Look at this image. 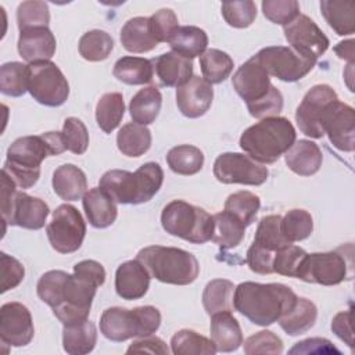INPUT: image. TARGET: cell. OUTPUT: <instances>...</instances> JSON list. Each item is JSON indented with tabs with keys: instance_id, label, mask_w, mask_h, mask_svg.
Segmentation results:
<instances>
[{
	"instance_id": "cell-1",
	"label": "cell",
	"mask_w": 355,
	"mask_h": 355,
	"mask_svg": "<svg viewBox=\"0 0 355 355\" xmlns=\"http://www.w3.org/2000/svg\"><path fill=\"white\" fill-rule=\"evenodd\" d=\"M36 291L62 324H72L87 319L97 286L64 270H49L40 276Z\"/></svg>"
},
{
	"instance_id": "cell-2",
	"label": "cell",
	"mask_w": 355,
	"mask_h": 355,
	"mask_svg": "<svg viewBox=\"0 0 355 355\" xmlns=\"http://www.w3.org/2000/svg\"><path fill=\"white\" fill-rule=\"evenodd\" d=\"M61 132H46L37 136L18 137L7 150L3 171L19 189L32 187L40 178V165L44 158L65 151Z\"/></svg>"
},
{
	"instance_id": "cell-3",
	"label": "cell",
	"mask_w": 355,
	"mask_h": 355,
	"mask_svg": "<svg viewBox=\"0 0 355 355\" xmlns=\"http://www.w3.org/2000/svg\"><path fill=\"white\" fill-rule=\"evenodd\" d=\"M295 301V293L282 283L244 282L234 287L233 295L234 309L258 326L273 324Z\"/></svg>"
},
{
	"instance_id": "cell-4",
	"label": "cell",
	"mask_w": 355,
	"mask_h": 355,
	"mask_svg": "<svg viewBox=\"0 0 355 355\" xmlns=\"http://www.w3.org/2000/svg\"><path fill=\"white\" fill-rule=\"evenodd\" d=\"M295 137V129L287 118L269 116L243 132L240 147L257 162L273 164L287 153Z\"/></svg>"
},
{
	"instance_id": "cell-5",
	"label": "cell",
	"mask_w": 355,
	"mask_h": 355,
	"mask_svg": "<svg viewBox=\"0 0 355 355\" xmlns=\"http://www.w3.org/2000/svg\"><path fill=\"white\" fill-rule=\"evenodd\" d=\"M164 171L157 162L143 164L136 172L123 169L107 171L98 183L115 202L143 204L150 201L161 189Z\"/></svg>"
},
{
	"instance_id": "cell-6",
	"label": "cell",
	"mask_w": 355,
	"mask_h": 355,
	"mask_svg": "<svg viewBox=\"0 0 355 355\" xmlns=\"http://www.w3.org/2000/svg\"><path fill=\"white\" fill-rule=\"evenodd\" d=\"M136 259L144 265L150 276L166 284H191L200 272L197 258L176 247L148 245L137 252Z\"/></svg>"
},
{
	"instance_id": "cell-7",
	"label": "cell",
	"mask_w": 355,
	"mask_h": 355,
	"mask_svg": "<svg viewBox=\"0 0 355 355\" xmlns=\"http://www.w3.org/2000/svg\"><path fill=\"white\" fill-rule=\"evenodd\" d=\"M159 324L161 313L151 305L137 306L135 309L112 306L107 308L100 318V331L114 343L151 336L159 329Z\"/></svg>"
},
{
	"instance_id": "cell-8",
	"label": "cell",
	"mask_w": 355,
	"mask_h": 355,
	"mask_svg": "<svg viewBox=\"0 0 355 355\" xmlns=\"http://www.w3.org/2000/svg\"><path fill=\"white\" fill-rule=\"evenodd\" d=\"M161 225L168 234L193 244L209 241L214 232L212 215L183 200H173L164 207Z\"/></svg>"
},
{
	"instance_id": "cell-9",
	"label": "cell",
	"mask_w": 355,
	"mask_h": 355,
	"mask_svg": "<svg viewBox=\"0 0 355 355\" xmlns=\"http://www.w3.org/2000/svg\"><path fill=\"white\" fill-rule=\"evenodd\" d=\"M17 184L1 172V218L11 226L37 230L46 223L50 214L49 205L24 191L15 190Z\"/></svg>"
},
{
	"instance_id": "cell-10",
	"label": "cell",
	"mask_w": 355,
	"mask_h": 355,
	"mask_svg": "<svg viewBox=\"0 0 355 355\" xmlns=\"http://www.w3.org/2000/svg\"><path fill=\"white\" fill-rule=\"evenodd\" d=\"M352 251L347 255L344 247L329 252L306 254L298 269L297 279L306 283L336 286L352 276Z\"/></svg>"
},
{
	"instance_id": "cell-11",
	"label": "cell",
	"mask_w": 355,
	"mask_h": 355,
	"mask_svg": "<svg viewBox=\"0 0 355 355\" xmlns=\"http://www.w3.org/2000/svg\"><path fill=\"white\" fill-rule=\"evenodd\" d=\"M28 92L43 105L60 107L69 96V85L54 62L37 61L28 65Z\"/></svg>"
},
{
	"instance_id": "cell-12",
	"label": "cell",
	"mask_w": 355,
	"mask_h": 355,
	"mask_svg": "<svg viewBox=\"0 0 355 355\" xmlns=\"http://www.w3.org/2000/svg\"><path fill=\"white\" fill-rule=\"evenodd\" d=\"M51 247L60 254L78 251L86 236V223L80 212L69 204L60 205L46 227Z\"/></svg>"
},
{
	"instance_id": "cell-13",
	"label": "cell",
	"mask_w": 355,
	"mask_h": 355,
	"mask_svg": "<svg viewBox=\"0 0 355 355\" xmlns=\"http://www.w3.org/2000/svg\"><path fill=\"white\" fill-rule=\"evenodd\" d=\"M254 58L262 65L269 76L283 82H297L315 67L316 61L305 58L291 47L269 46L261 49Z\"/></svg>"
},
{
	"instance_id": "cell-14",
	"label": "cell",
	"mask_w": 355,
	"mask_h": 355,
	"mask_svg": "<svg viewBox=\"0 0 355 355\" xmlns=\"http://www.w3.org/2000/svg\"><path fill=\"white\" fill-rule=\"evenodd\" d=\"M337 100V93L329 85H315L311 87L295 111V122L300 130L312 139H320L324 136V114Z\"/></svg>"
},
{
	"instance_id": "cell-15",
	"label": "cell",
	"mask_w": 355,
	"mask_h": 355,
	"mask_svg": "<svg viewBox=\"0 0 355 355\" xmlns=\"http://www.w3.org/2000/svg\"><path fill=\"white\" fill-rule=\"evenodd\" d=\"M268 168L247 154L223 153L214 162V176L226 184L259 186L268 179Z\"/></svg>"
},
{
	"instance_id": "cell-16",
	"label": "cell",
	"mask_w": 355,
	"mask_h": 355,
	"mask_svg": "<svg viewBox=\"0 0 355 355\" xmlns=\"http://www.w3.org/2000/svg\"><path fill=\"white\" fill-rule=\"evenodd\" d=\"M284 28V36L293 50L305 58L318 60L329 49V39L305 14L297 15Z\"/></svg>"
},
{
	"instance_id": "cell-17",
	"label": "cell",
	"mask_w": 355,
	"mask_h": 355,
	"mask_svg": "<svg viewBox=\"0 0 355 355\" xmlns=\"http://www.w3.org/2000/svg\"><path fill=\"white\" fill-rule=\"evenodd\" d=\"M232 85L236 93L245 101L247 108L263 101L275 89L268 72L254 55L239 67L232 78Z\"/></svg>"
},
{
	"instance_id": "cell-18",
	"label": "cell",
	"mask_w": 355,
	"mask_h": 355,
	"mask_svg": "<svg viewBox=\"0 0 355 355\" xmlns=\"http://www.w3.org/2000/svg\"><path fill=\"white\" fill-rule=\"evenodd\" d=\"M35 334L32 315L21 302H6L0 308V340L10 347L28 345Z\"/></svg>"
},
{
	"instance_id": "cell-19",
	"label": "cell",
	"mask_w": 355,
	"mask_h": 355,
	"mask_svg": "<svg viewBox=\"0 0 355 355\" xmlns=\"http://www.w3.org/2000/svg\"><path fill=\"white\" fill-rule=\"evenodd\" d=\"M323 132L330 143L340 151L351 153L355 144V112L354 108L340 100L334 101L324 114Z\"/></svg>"
},
{
	"instance_id": "cell-20",
	"label": "cell",
	"mask_w": 355,
	"mask_h": 355,
	"mask_svg": "<svg viewBox=\"0 0 355 355\" xmlns=\"http://www.w3.org/2000/svg\"><path fill=\"white\" fill-rule=\"evenodd\" d=\"M212 98V85L200 76H191L190 80L176 89V105L187 118L202 116L209 110Z\"/></svg>"
},
{
	"instance_id": "cell-21",
	"label": "cell",
	"mask_w": 355,
	"mask_h": 355,
	"mask_svg": "<svg viewBox=\"0 0 355 355\" xmlns=\"http://www.w3.org/2000/svg\"><path fill=\"white\" fill-rule=\"evenodd\" d=\"M150 286V273L139 261H126L115 272V291L123 300H139Z\"/></svg>"
},
{
	"instance_id": "cell-22",
	"label": "cell",
	"mask_w": 355,
	"mask_h": 355,
	"mask_svg": "<svg viewBox=\"0 0 355 355\" xmlns=\"http://www.w3.org/2000/svg\"><path fill=\"white\" fill-rule=\"evenodd\" d=\"M55 37L47 26L19 31L18 53L29 64L37 61H50L55 53Z\"/></svg>"
},
{
	"instance_id": "cell-23",
	"label": "cell",
	"mask_w": 355,
	"mask_h": 355,
	"mask_svg": "<svg viewBox=\"0 0 355 355\" xmlns=\"http://www.w3.org/2000/svg\"><path fill=\"white\" fill-rule=\"evenodd\" d=\"M154 72L162 86L179 87L193 76V61L169 51L153 58Z\"/></svg>"
},
{
	"instance_id": "cell-24",
	"label": "cell",
	"mask_w": 355,
	"mask_h": 355,
	"mask_svg": "<svg viewBox=\"0 0 355 355\" xmlns=\"http://www.w3.org/2000/svg\"><path fill=\"white\" fill-rule=\"evenodd\" d=\"M83 209L89 223L97 229L111 226L118 215L115 201L100 187H93L83 196Z\"/></svg>"
},
{
	"instance_id": "cell-25",
	"label": "cell",
	"mask_w": 355,
	"mask_h": 355,
	"mask_svg": "<svg viewBox=\"0 0 355 355\" xmlns=\"http://www.w3.org/2000/svg\"><path fill=\"white\" fill-rule=\"evenodd\" d=\"M287 166L300 176L315 175L323 161V154L319 146L311 140H298L284 154Z\"/></svg>"
},
{
	"instance_id": "cell-26",
	"label": "cell",
	"mask_w": 355,
	"mask_h": 355,
	"mask_svg": "<svg viewBox=\"0 0 355 355\" xmlns=\"http://www.w3.org/2000/svg\"><path fill=\"white\" fill-rule=\"evenodd\" d=\"M211 340L219 352L236 351L243 344V331L230 311L211 315Z\"/></svg>"
},
{
	"instance_id": "cell-27",
	"label": "cell",
	"mask_w": 355,
	"mask_h": 355,
	"mask_svg": "<svg viewBox=\"0 0 355 355\" xmlns=\"http://www.w3.org/2000/svg\"><path fill=\"white\" fill-rule=\"evenodd\" d=\"M87 189L85 172L73 164H64L53 173V190L65 201H76L82 198Z\"/></svg>"
},
{
	"instance_id": "cell-28",
	"label": "cell",
	"mask_w": 355,
	"mask_h": 355,
	"mask_svg": "<svg viewBox=\"0 0 355 355\" xmlns=\"http://www.w3.org/2000/svg\"><path fill=\"white\" fill-rule=\"evenodd\" d=\"M121 43L130 53H147L157 47L158 42L153 36L147 17H135L125 22L121 29Z\"/></svg>"
},
{
	"instance_id": "cell-29",
	"label": "cell",
	"mask_w": 355,
	"mask_h": 355,
	"mask_svg": "<svg viewBox=\"0 0 355 355\" xmlns=\"http://www.w3.org/2000/svg\"><path fill=\"white\" fill-rule=\"evenodd\" d=\"M97 343V329L93 322L82 320L64 324L62 347L69 355H85L93 351Z\"/></svg>"
},
{
	"instance_id": "cell-30",
	"label": "cell",
	"mask_w": 355,
	"mask_h": 355,
	"mask_svg": "<svg viewBox=\"0 0 355 355\" xmlns=\"http://www.w3.org/2000/svg\"><path fill=\"white\" fill-rule=\"evenodd\" d=\"M320 11L329 26L340 36L355 32V1L322 0Z\"/></svg>"
},
{
	"instance_id": "cell-31",
	"label": "cell",
	"mask_w": 355,
	"mask_h": 355,
	"mask_svg": "<svg viewBox=\"0 0 355 355\" xmlns=\"http://www.w3.org/2000/svg\"><path fill=\"white\" fill-rule=\"evenodd\" d=\"M173 53L179 55L193 60L197 55H201L208 46V36L205 31L198 26L186 25L179 26L171 39L168 40Z\"/></svg>"
},
{
	"instance_id": "cell-32",
	"label": "cell",
	"mask_w": 355,
	"mask_h": 355,
	"mask_svg": "<svg viewBox=\"0 0 355 355\" xmlns=\"http://www.w3.org/2000/svg\"><path fill=\"white\" fill-rule=\"evenodd\" d=\"M318 318L316 305L308 298H298L293 308L277 322L288 336H300L313 327Z\"/></svg>"
},
{
	"instance_id": "cell-33",
	"label": "cell",
	"mask_w": 355,
	"mask_h": 355,
	"mask_svg": "<svg viewBox=\"0 0 355 355\" xmlns=\"http://www.w3.org/2000/svg\"><path fill=\"white\" fill-rule=\"evenodd\" d=\"M162 96L157 86H147L140 89L130 100L129 111L133 122L140 125L153 123L161 110Z\"/></svg>"
},
{
	"instance_id": "cell-34",
	"label": "cell",
	"mask_w": 355,
	"mask_h": 355,
	"mask_svg": "<svg viewBox=\"0 0 355 355\" xmlns=\"http://www.w3.org/2000/svg\"><path fill=\"white\" fill-rule=\"evenodd\" d=\"M112 73L126 85H146L154 78V65L151 60L126 55L115 62Z\"/></svg>"
},
{
	"instance_id": "cell-35",
	"label": "cell",
	"mask_w": 355,
	"mask_h": 355,
	"mask_svg": "<svg viewBox=\"0 0 355 355\" xmlns=\"http://www.w3.org/2000/svg\"><path fill=\"white\" fill-rule=\"evenodd\" d=\"M214 232L211 240L223 250L237 247L245 234V226L227 211L212 215Z\"/></svg>"
},
{
	"instance_id": "cell-36",
	"label": "cell",
	"mask_w": 355,
	"mask_h": 355,
	"mask_svg": "<svg viewBox=\"0 0 355 355\" xmlns=\"http://www.w3.org/2000/svg\"><path fill=\"white\" fill-rule=\"evenodd\" d=\"M116 146L126 157H140L151 147V133L144 125L129 122L119 129Z\"/></svg>"
},
{
	"instance_id": "cell-37",
	"label": "cell",
	"mask_w": 355,
	"mask_h": 355,
	"mask_svg": "<svg viewBox=\"0 0 355 355\" xmlns=\"http://www.w3.org/2000/svg\"><path fill=\"white\" fill-rule=\"evenodd\" d=\"M125 114L123 97L118 92L105 93L100 97L96 105V121L98 128L104 133H111L115 130Z\"/></svg>"
},
{
	"instance_id": "cell-38",
	"label": "cell",
	"mask_w": 355,
	"mask_h": 355,
	"mask_svg": "<svg viewBox=\"0 0 355 355\" xmlns=\"http://www.w3.org/2000/svg\"><path fill=\"white\" fill-rule=\"evenodd\" d=\"M166 162L172 172L178 175H196L204 165L202 151L190 144H182L171 148L166 154Z\"/></svg>"
},
{
	"instance_id": "cell-39",
	"label": "cell",
	"mask_w": 355,
	"mask_h": 355,
	"mask_svg": "<svg viewBox=\"0 0 355 355\" xmlns=\"http://www.w3.org/2000/svg\"><path fill=\"white\" fill-rule=\"evenodd\" d=\"M234 284L226 279H214L202 291V305L208 315L233 309Z\"/></svg>"
},
{
	"instance_id": "cell-40",
	"label": "cell",
	"mask_w": 355,
	"mask_h": 355,
	"mask_svg": "<svg viewBox=\"0 0 355 355\" xmlns=\"http://www.w3.org/2000/svg\"><path fill=\"white\" fill-rule=\"evenodd\" d=\"M232 57L218 49H208L200 55V67L202 78L214 85L226 80L233 71Z\"/></svg>"
},
{
	"instance_id": "cell-41",
	"label": "cell",
	"mask_w": 355,
	"mask_h": 355,
	"mask_svg": "<svg viewBox=\"0 0 355 355\" xmlns=\"http://www.w3.org/2000/svg\"><path fill=\"white\" fill-rule=\"evenodd\" d=\"M171 348L175 355H214L216 352L212 340L189 329L179 330L172 336Z\"/></svg>"
},
{
	"instance_id": "cell-42",
	"label": "cell",
	"mask_w": 355,
	"mask_h": 355,
	"mask_svg": "<svg viewBox=\"0 0 355 355\" xmlns=\"http://www.w3.org/2000/svg\"><path fill=\"white\" fill-rule=\"evenodd\" d=\"M78 49L85 60L97 62L108 58L114 49V40L105 31L93 29L82 35Z\"/></svg>"
},
{
	"instance_id": "cell-43",
	"label": "cell",
	"mask_w": 355,
	"mask_h": 355,
	"mask_svg": "<svg viewBox=\"0 0 355 355\" xmlns=\"http://www.w3.org/2000/svg\"><path fill=\"white\" fill-rule=\"evenodd\" d=\"M261 200L251 191H237L230 194L225 201V211L236 216L245 227L250 226L259 211Z\"/></svg>"
},
{
	"instance_id": "cell-44",
	"label": "cell",
	"mask_w": 355,
	"mask_h": 355,
	"mask_svg": "<svg viewBox=\"0 0 355 355\" xmlns=\"http://www.w3.org/2000/svg\"><path fill=\"white\" fill-rule=\"evenodd\" d=\"M0 90L10 97H21L28 90V65L12 61L0 68Z\"/></svg>"
},
{
	"instance_id": "cell-45",
	"label": "cell",
	"mask_w": 355,
	"mask_h": 355,
	"mask_svg": "<svg viewBox=\"0 0 355 355\" xmlns=\"http://www.w3.org/2000/svg\"><path fill=\"white\" fill-rule=\"evenodd\" d=\"M280 223H282L280 215L263 216L258 223L252 243L262 248H266L269 251H276L287 244H291L283 236Z\"/></svg>"
},
{
	"instance_id": "cell-46",
	"label": "cell",
	"mask_w": 355,
	"mask_h": 355,
	"mask_svg": "<svg viewBox=\"0 0 355 355\" xmlns=\"http://www.w3.org/2000/svg\"><path fill=\"white\" fill-rule=\"evenodd\" d=\"M282 233L288 240V243L302 241L308 239L313 230V219L311 214L305 209H290L284 216H282Z\"/></svg>"
},
{
	"instance_id": "cell-47",
	"label": "cell",
	"mask_w": 355,
	"mask_h": 355,
	"mask_svg": "<svg viewBox=\"0 0 355 355\" xmlns=\"http://www.w3.org/2000/svg\"><path fill=\"white\" fill-rule=\"evenodd\" d=\"M50 21L49 6L44 1H22L17 8V22L19 31L47 26Z\"/></svg>"
},
{
	"instance_id": "cell-48",
	"label": "cell",
	"mask_w": 355,
	"mask_h": 355,
	"mask_svg": "<svg viewBox=\"0 0 355 355\" xmlns=\"http://www.w3.org/2000/svg\"><path fill=\"white\" fill-rule=\"evenodd\" d=\"M220 10L227 25L239 29L248 28L257 18V6L251 0L223 1Z\"/></svg>"
},
{
	"instance_id": "cell-49",
	"label": "cell",
	"mask_w": 355,
	"mask_h": 355,
	"mask_svg": "<svg viewBox=\"0 0 355 355\" xmlns=\"http://www.w3.org/2000/svg\"><path fill=\"white\" fill-rule=\"evenodd\" d=\"M305 255V250L293 244H287L276 250L273 258V273L288 277H297L298 269Z\"/></svg>"
},
{
	"instance_id": "cell-50",
	"label": "cell",
	"mask_w": 355,
	"mask_h": 355,
	"mask_svg": "<svg viewBox=\"0 0 355 355\" xmlns=\"http://www.w3.org/2000/svg\"><path fill=\"white\" fill-rule=\"evenodd\" d=\"M62 140L65 148L73 154H83L89 146V133L85 123L75 116H69L64 121Z\"/></svg>"
},
{
	"instance_id": "cell-51",
	"label": "cell",
	"mask_w": 355,
	"mask_h": 355,
	"mask_svg": "<svg viewBox=\"0 0 355 355\" xmlns=\"http://www.w3.org/2000/svg\"><path fill=\"white\" fill-rule=\"evenodd\" d=\"M243 347L247 355H258V354L280 355L283 352L282 338L269 330H262L250 336L244 341Z\"/></svg>"
},
{
	"instance_id": "cell-52",
	"label": "cell",
	"mask_w": 355,
	"mask_h": 355,
	"mask_svg": "<svg viewBox=\"0 0 355 355\" xmlns=\"http://www.w3.org/2000/svg\"><path fill=\"white\" fill-rule=\"evenodd\" d=\"M262 11L270 22L286 26L300 15V4L295 0H265Z\"/></svg>"
},
{
	"instance_id": "cell-53",
	"label": "cell",
	"mask_w": 355,
	"mask_h": 355,
	"mask_svg": "<svg viewBox=\"0 0 355 355\" xmlns=\"http://www.w3.org/2000/svg\"><path fill=\"white\" fill-rule=\"evenodd\" d=\"M153 36L158 43L168 42L173 32L179 28L178 17L171 8H161L148 17Z\"/></svg>"
},
{
	"instance_id": "cell-54",
	"label": "cell",
	"mask_w": 355,
	"mask_h": 355,
	"mask_svg": "<svg viewBox=\"0 0 355 355\" xmlns=\"http://www.w3.org/2000/svg\"><path fill=\"white\" fill-rule=\"evenodd\" d=\"M1 259V293L15 288L25 276V269L22 263L14 257L7 255L6 252L0 254Z\"/></svg>"
},
{
	"instance_id": "cell-55",
	"label": "cell",
	"mask_w": 355,
	"mask_h": 355,
	"mask_svg": "<svg viewBox=\"0 0 355 355\" xmlns=\"http://www.w3.org/2000/svg\"><path fill=\"white\" fill-rule=\"evenodd\" d=\"M275 252L276 251H269L252 243L247 251L245 262L252 272L258 275H270L273 273Z\"/></svg>"
},
{
	"instance_id": "cell-56",
	"label": "cell",
	"mask_w": 355,
	"mask_h": 355,
	"mask_svg": "<svg viewBox=\"0 0 355 355\" xmlns=\"http://www.w3.org/2000/svg\"><path fill=\"white\" fill-rule=\"evenodd\" d=\"M73 275L96 284L97 287H100L105 282V270L103 265L93 259H85L78 262L73 266Z\"/></svg>"
},
{
	"instance_id": "cell-57",
	"label": "cell",
	"mask_w": 355,
	"mask_h": 355,
	"mask_svg": "<svg viewBox=\"0 0 355 355\" xmlns=\"http://www.w3.org/2000/svg\"><path fill=\"white\" fill-rule=\"evenodd\" d=\"M341 354L329 340L313 337L297 343L288 354Z\"/></svg>"
},
{
	"instance_id": "cell-58",
	"label": "cell",
	"mask_w": 355,
	"mask_h": 355,
	"mask_svg": "<svg viewBox=\"0 0 355 355\" xmlns=\"http://www.w3.org/2000/svg\"><path fill=\"white\" fill-rule=\"evenodd\" d=\"M159 354V355H168L169 349L166 344L155 336H146L140 337V340L133 341L129 348L126 349V354Z\"/></svg>"
},
{
	"instance_id": "cell-59",
	"label": "cell",
	"mask_w": 355,
	"mask_h": 355,
	"mask_svg": "<svg viewBox=\"0 0 355 355\" xmlns=\"http://www.w3.org/2000/svg\"><path fill=\"white\" fill-rule=\"evenodd\" d=\"M333 333L344 341L348 347L354 345V333H352V312L344 311L338 312L331 320Z\"/></svg>"
},
{
	"instance_id": "cell-60",
	"label": "cell",
	"mask_w": 355,
	"mask_h": 355,
	"mask_svg": "<svg viewBox=\"0 0 355 355\" xmlns=\"http://www.w3.org/2000/svg\"><path fill=\"white\" fill-rule=\"evenodd\" d=\"M336 54L343 58V60H348L349 64H354V40H344L340 42L336 47H334Z\"/></svg>"
}]
</instances>
